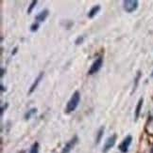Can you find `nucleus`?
<instances>
[{
    "label": "nucleus",
    "mask_w": 153,
    "mask_h": 153,
    "mask_svg": "<svg viewBox=\"0 0 153 153\" xmlns=\"http://www.w3.org/2000/svg\"><path fill=\"white\" fill-rule=\"evenodd\" d=\"M79 102H81V93L78 91H75L73 93L72 97L70 98L69 102H67V105H66V108H65L66 114H69V113L75 111L78 107Z\"/></svg>",
    "instance_id": "obj_1"
},
{
    "label": "nucleus",
    "mask_w": 153,
    "mask_h": 153,
    "mask_svg": "<svg viewBox=\"0 0 153 153\" xmlns=\"http://www.w3.org/2000/svg\"><path fill=\"white\" fill-rule=\"evenodd\" d=\"M37 113V109L36 108H32L30 110H29L28 112L26 113V115H25V119L26 120H28V119H29L33 115H35Z\"/></svg>",
    "instance_id": "obj_11"
},
{
    "label": "nucleus",
    "mask_w": 153,
    "mask_h": 153,
    "mask_svg": "<svg viewBox=\"0 0 153 153\" xmlns=\"http://www.w3.org/2000/svg\"><path fill=\"white\" fill-rule=\"evenodd\" d=\"M102 65H103V58L101 56H99L98 58H96V60L94 61V63L92 64L91 68H90V70L88 71V74L93 75V74H96V72L101 69Z\"/></svg>",
    "instance_id": "obj_3"
},
{
    "label": "nucleus",
    "mask_w": 153,
    "mask_h": 153,
    "mask_svg": "<svg viewBox=\"0 0 153 153\" xmlns=\"http://www.w3.org/2000/svg\"><path fill=\"white\" fill-rule=\"evenodd\" d=\"M83 39H84V37H83V36H79V37H78V39L75 41V43H76L77 45L81 44V43L83 42Z\"/></svg>",
    "instance_id": "obj_16"
},
{
    "label": "nucleus",
    "mask_w": 153,
    "mask_h": 153,
    "mask_svg": "<svg viewBox=\"0 0 153 153\" xmlns=\"http://www.w3.org/2000/svg\"><path fill=\"white\" fill-rule=\"evenodd\" d=\"M103 134H104V127H101L97 131V135H96V144H99V142H100L101 138L103 136Z\"/></svg>",
    "instance_id": "obj_12"
},
{
    "label": "nucleus",
    "mask_w": 153,
    "mask_h": 153,
    "mask_svg": "<svg viewBox=\"0 0 153 153\" xmlns=\"http://www.w3.org/2000/svg\"><path fill=\"white\" fill-rule=\"evenodd\" d=\"M39 143L38 142H35L31 146V149H30V151L29 153H39Z\"/></svg>",
    "instance_id": "obj_13"
},
{
    "label": "nucleus",
    "mask_w": 153,
    "mask_h": 153,
    "mask_svg": "<svg viewBox=\"0 0 153 153\" xmlns=\"http://www.w3.org/2000/svg\"><path fill=\"white\" fill-rule=\"evenodd\" d=\"M36 4H37V0H33V1L30 3V5H29V8L28 9V13H29V14H30L31 11H32V10L35 8Z\"/></svg>",
    "instance_id": "obj_14"
},
{
    "label": "nucleus",
    "mask_w": 153,
    "mask_h": 153,
    "mask_svg": "<svg viewBox=\"0 0 153 153\" xmlns=\"http://www.w3.org/2000/svg\"><path fill=\"white\" fill-rule=\"evenodd\" d=\"M48 14H49L48 10H42V11L40 12L39 14L35 17L36 21H37V22H44V20H45L46 18H47Z\"/></svg>",
    "instance_id": "obj_8"
},
{
    "label": "nucleus",
    "mask_w": 153,
    "mask_h": 153,
    "mask_svg": "<svg viewBox=\"0 0 153 153\" xmlns=\"http://www.w3.org/2000/svg\"><path fill=\"white\" fill-rule=\"evenodd\" d=\"M78 136H74V137H73L71 140L64 146V148L62 150V153H70V151L76 146V144L78 143Z\"/></svg>",
    "instance_id": "obj_6"
},
{
    "label": "nucleus",
    "mask_w": 153,
    "mask_h": 153,
    "mask_svg": "<svg viewBox=\"0 0 153 153\" xmlns=\"http://www.w3.org/2000/svg\"><path fill=\"white\" fill-rule=\"evenodd\" d=\"M16 52H17V47H15L14 49H13V52L11 53V54H12V56H13V55H14V54H15V53H16Z\"/></svg>",
    "instance_id": "obj_18"
},
{
    "label": "nucleus",
    "mask_w": 153,
    "mask_h": 153,
    "mask_svg": "<svg viewBox=\"0 0 153 153\" xmlns=\"http://www.w3.org/2000/svg\"><path fill=\"white\" fill-rule=\"evenodd\" d=\"M131 141H132V137L130 135H128L127 137H126L124 140L122 141V143L119 145V150H120L122 153H127L128 150H129V148L131 144Z\"/></svg>",
    "instance_id": "obj_5"
},
{
    "label": "nucleus",
    "mask_w": 153,
    "mask_h": 153,
    "mask_svg": "<svg viewBox=\"0 0 153 153\" xmlns=\"http://www.w3.org/2000/svg\"><path fill=\"white\" fill-rule=\"evenodd\" d=\"M39 28V24L38 23H34V24H32L31 26H30V31L31 32H36Z\"/></svg>",
    "instance_id": "obj_15"
},
{
    "label": "nucleus",
    "mask_w": 153,
    "mask_h": 153,
    "mask_svg": "<svg viewBox=\"0 0 153 153\" xmlns=\"http://www.w3.org/2000/svg\"><path fill=\"white\" fill-rule=\"evenodd\" d=\"M151 153H153V149H151Z\"/></svg>",
    "instance_id": "obj_21"
},
{
    "label": "nucleus",
    "mask_w": 153,
    "mask_h": 153,
    "mask_svg": "<svg viewBox=\"0 0 153 153\" xmlns=\"http://www.w3.org/2000/svg\"><path fill=\"white\" fill-rule=\"evenodd\" d=\"M152 77H153V72H152Z\"/></svg>",
    "instance_id": "obj_22"
},
{
    "label": "nucleus",
    "mask_w": 153,
    "mask_h": 153,
    "mask_svg": "<svg viewBox=\"0 0 153 153\" xmlns=\"http://www.w3.org/2000/svg\"><path fill=\"white\" fill-rule=\"evenodd\" d=\"M143 102H144V100H143V98H141L140 100H139V102H138V103L136 105V108H135V120H137L139 116H140V114H141Z\"/></svg>",
    "instance_id": "obj_9"
},
{
    "label": "nucleus",
    "mask_w": 153,
    "mask_h": 153,
    "mask_svg": "<svg viewBox=\"0 0 153 153\" xmlns=\"http://www.w3.org/2000/svg\"><path fill=\"white\" fill-rule=\"evenodd\" d=\"M138 6L139 2L137 0H126V1L123 2L124 10L129 13L135 11L138 9Z\"/></svg>",
    "instance_id": "obj_2"
},
{
    "label": "nucleus",
    "mask_w": 153,
    "mask_h": 153,
    "mask_svg": "<svg viewBox=\"0 0 153 153\" xmlns=\"http://www.w3.org/2000/svg\"><path fill=\"white\" fill-rule=\"evenodd\" d=\"M43 77H44V72L42 71L41 74H40L38 75V77L35 79V81L33 82V84L31 85L30 88H29V95H30V94H32V93L35 91V89L37 88L38 85L40 84V82H41V80L43 79Z\"/></svg>",
    "instance_id": "obj_7"
},
{
    "label": "nucleus",
    "mask_w": 153,
    "mask_h": 153,
    "mask_svg": "<svg viewBox=\"0 0 153 153\" xmlns=\"http://www.w3.org/2000/svg\"><path fill=\"white\" fill-rule=\"evenodd\" d=\"M7 107H8V103H6L4 106H2V107H1V117L3 116V114H4V111L6 110V108Z\"/></svg>",
    "instance_id": "obj_17"
},
{
    "label": "nucleus",
    "mask_w": 153,
    "mask_h": 153,
    "mask_svg": "<svg viewBox=\"0 0 153 153\" xmlns=\"http://www.w3.org/2000/svg\"><path fill=\"white\" fill-rule=\"evenodd\" d=\"M100 10V6L99 5H96V6H94L93 8L89 10V12H88V17L89 18H94L97 13H98V11Z\"/></svg>",
    "instance_id": "obj_10"
},
{
    "label": "nucleus",
    "mask_w": 153,
    "mask_h": 153,
    "mask_svg": "<svg viewBox=\"0 0 153 153\" xmlns=\"http://www.w3.org/2000/svg\"><path fill=\"white\" fill-rule=\"evenodd\" d=\"M4 90H6V88H4V85H1V91H2V92H4Z\"/></svg>",
    "instance_id": "obj_20"
},
{
    "label": "nucleus",
    "mask_w": 153,
    "mask_h": 153,
    "mask_svg": "<svg viewBox=\"0 0 153 153\" xmlns=\"http://www.w3.org/2000/svg\"><path fill=\"white\" fill-rule=\"evenodd\" d=\"M4 71H5V70H4V69H1V78H2L3 75H4Z\"/></svg>",
    "instance_id": "obj_19"
},
{
    "label": "nucleus",
    "mask_w": 153,
    "mask_h": 153,
    "mask_svg": "<svg viewBox=\"0 0 153 153\" xmlns=\"http://www.w3.org/2000/svg\"><path fill=\"white\" fill-rule=\"evenodd\" d=\"M116 138H117V135L114 134V135H112L111 137H109L107 140H106V143H105L104 147L102 149L103 153H107L112 148H114V146L115 145V142H116Z\"/></svg>",
    "instance_id": "obj_4"
}]
</instances>
